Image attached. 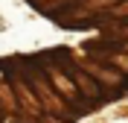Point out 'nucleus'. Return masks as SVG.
I'll return each instance as SVG.
<instances>
[{
    "label": "nucleus",
    "mask_w": 128,
    "mask_h": 123,
    "mask_svg": "<svg viewBox=\"0 0 128 123\" xmlns=\"http://www.w3.org/2000/svg\"><path fill=\"white\" fill-rule=\"evenodd\" d=\"M61 70H64L67 76H70L73 82H76V88H79L82 94H84V97L90 100V103H99V100L111 97V94H105V88L99 85V79H93L90 73H84V70H82V67H76L73 62H67V65H64Z\"/></svg>",
    "instance_id": "f257e3e1"
},
{
    "label": "nucleus",
    "mask_w": 128,
    "mask_h": 123,
    "mask_svg": "<svg viewBox=\"0 0 128 123\" xmlns=\"http://www.w3.org/2000/svg\"><path fill=\"white\" fill-rule=\"evenodd\" d=\"M122 85H125V88H122V91H125V94H128V79H125V82H122Z\"/></svg>",
    "instance_id": "f03ea898"
}]
</instances>
